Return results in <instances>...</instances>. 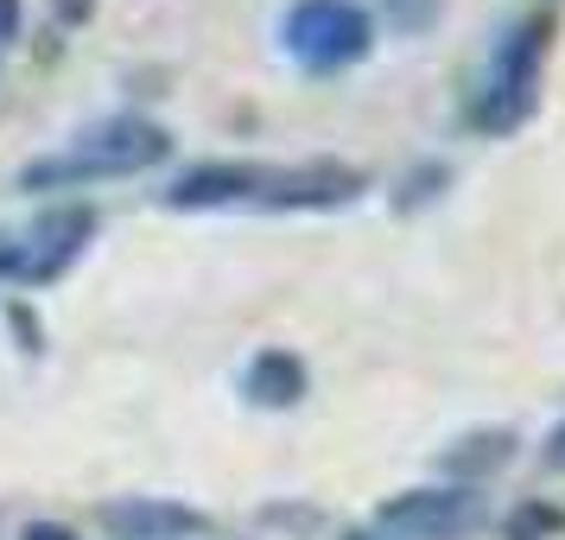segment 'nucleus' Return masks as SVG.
<instances>
[{"label":"nucleus","mask_w":565,"mask_h":540,"mask_svg":"<svg viewBox=\"0 0 565 540\" xmlns=\"http://www.w3.org/2000/svg\"><path fill=\"white\" fill-rule=\"evenodd\" d=\"M172 153V134L147 115H108L77 140H64L57 153H39L20 166V191H57V184H89V179H134Z\"/></svg>","instance_id":"obj_1"},{"label":"nucleus","mask_w":565,"mask_h":540,"mask_svg":"<svg viewBox=\"0 0 565 540\" xmlns=\"http://www.w3.org/2000/svg\"><path fill=\"white\" fill-rule=\"evenodd\" d=\"M553 32H559L553 7H534V13L495 45L489 77H483V89H477V108H470V121H477L483 134H514L540 108V77H546Z\"/></svg>","instance_id":"obj_2"},{"label":"nucleus","mask_w":565,"mask_h":540,"mask_svg":"<svg viewBox=\"0 0 565 540\" xmlns=\"http://www.w3.org/2000/svg\"><path fill=\"white\" fill-rule=\"evenodd\" d=\"M280 45L299 71L331 77V71H350V64L369 57L375 20H369L362 0H292L280 20Z\"/></svg>","instance_id":"obj_3"},{"label":"nucleus","mask_w":565,"mask_h":540,"mask_svg":"<svg viewBox=\"0 0 565 540\" xmlns=\"http://www.w3.org/2000/svg\"><path fill=\"white\" fill-rule=\"evenodd\" d=\"M375 528L387 540H470L489 528V502L470 484L401 489V496H382Z\"/></svg>","instance_id":"obj_4"},{"label":"nucleus","mask_w":565,"mask_h":540,"mask_svg":"<svg viewBox=\"0 0 565 540\" xmlns=\"http://www.w3.org/2000/svg\"><path fill=\"white\" fill-rule=\"evenodd\" d=\"M362 191H369V172H362V166L306 159V166H274L260 204L267 210H343V204H356Z\"/></svg>","instance_id":"obj_5"},{"label":"nucleus","mask_w":565,"mask_h":540,"mask_svg":"<svg viewBox=\"0 0 565 540\" xmlns=\"http://www.w3.org/2000/svg\"><path fill=\"white\" fill-rule=\"evenodd\" d=\"M267 172H274V166H260V159H210V166H191V172H179V179L166 184L159 198H166V210L260 204V191H267Z\"/></svg>","instance_id":"obj_6"},{"label":"nucleus","mask_w":565,"mask_h":540,"mask_svg":"<svg viewBox=\"0 0 565 540\" xmlns=\"http://www.w3.org/2000/svg\"><path fill=\"white\" fill-rule=\"evenodd\" d=\"M89 242H96V210H89V204L45 210V216H39V230H32V242H20V248H26V255H20V280H26V286L57 280V274L89 248Z\"/></svg>","instance_id":"obj_7"},{"label":"nucleus","mask_w":565,"mask_h":540,"mask_svg":"<svg viewBox=\"0 0 565 540\" xmlns=\"http://www.w3.org/2000/svg\"><path fill=\"white\" fill-rule=\"evenodd\" d=\"M96 521L121 540H198L204 534V515L172 502V496H115V502L96 509Z\"/></svg>","instance_id":"obj_8"},{"label":"nucleus","mask_w":565,"mask_h":540,"mask_svg":"<svg viewBox=\"0 0 565 540\" xmlns=\"http://www.w3.org/2000/svg\"><path fill=\"white\" fill-rule=\"evenodd\" d=\"M242 388H248V401L255 407H299L311 394V369L299 350H255V362H248V375H242Z\"/></svg>","instance_id":"obj_9"},{"label":"nucleus","mask_w":565,"mask_h":540,"mask_svg":"<svg viewBox=\"0 0 565 540\" xmlns=\"http://www.w3.org/2000/svg\"><path fill=\"white\" fill-rule=\"evenodd\" d=\"M509 458H514V433L509 426H477V433L451 438V445L438 452V470H445L451 484H483V477H495Z\"/></svg>","instance_id":"obj_10"},{"label":"nucleus","mask_w":565,"mask_h":540,"mask_svg":"<svg viewBox=\"0 0 565 540\" xmlns=\"http://www.w3.org/2000/svg\"><path fill=\"white\" fill-rule=\"evenodd\" d=\"M565 528V515L553 509V502H521V509L502 521V534L509 540H553Z\"/></svg>","instance_id":"obj_11"},{"label":"nucleus","mask_w":565,"mask_h":540,"mask_svg":"<svg viewBox=\"0 0 565 540\" xmlns=\"http://www.w3.org/2000/svg\"><path fill=\"white\" fill-rule=\"evenodd\" d=\"M382 13L401 32H433V20L445 13V0H382Z\"/></svg>","instance_id":"obj_12"},{"label":"nucleus","mask_w":565,"mask_h":540,"mask_svg":"<svg viewBox=\"0 0 565 540\" xmlns=\"http://www.w3.org/2000/svg\"><path fill=\"white\" fill-rule=\"evenodd\" d=\"M438 184H451V166H419V172H413V179L401 184V191H394V204H401V210L426 204V198H433Z\"/></svg>","instance_id":"obj_13"},{"label":"nucleus","mask_w":565,"mask_h":540,"mask_svg":"<svg viewBox=\"0 0 565 540\" xmlns=\"http://www.w3.org/2000/svg\"><path fill=\"white\" fill-rule=\"evenodd\" d=\"M7 318H13V331H20V350H32V357H39V350H45V331H39V318H32L26 306H13Z\"/></svg>","instance_id":"obj_14"},{"label":"nucleus","mask_w":565,"mask_h":540,"mask_svg":"<svg viewBox=\"0 0 565 540\" xmlns=\"http://www.w3.org/2000/svg\"><path fill=\"white\" fill-rule=\"evenodd\" d=\"M20 540H83V534H77V528H64V521H26Z\"/></svg>","instance_id":"obj_15"},{"label":"nucleus","mask_w":565,"mask_h":540,"mask_svg":"<svg viewBox=\"0 0 565 540\" xmlns=\"http://www.w3.org/2000/svg\"><path fill=\"white\" fill-rule=\"evenodd\" d=\"M20 39V0H0V45Z\"/></svg>","instance_id":"obj_16"},{"label":"nucleus","mask_w":565,"mask_h":540,"mask_svg":"<svg viewBox=\"0 0 565 540\" xmlns=\"http://www.w3.org/2000/svg\"><path fill=\"white\" fill-rule=\"evenodd\" d=\"M546 464H553V470H565V426L546 438Z\"/></svg>","instance_id":"obj_17"},{"label":"nucleus","mask_w":565,"mask_h":540,"mask_svg":"<svg viewBox=\"0 0 565 540\" xmlns=\"http://www.w3.org/2000/svg\"><path fill=\"white\" fill-rule=\"evenodd\" d=\"M57 13H64V20H83V13H89V0H57Z\"/></svg>","instance_id":"obj_18"},{"label":"nucleus","mask_w":565,"mask_h":540,"mask_svg":"<svg viewBox=\"0 0 565 540\" xmlns=\"http://www.w3.org/2000/svg\"><path fill=\"white\" fill-rule=\"evenodd\" d=\"M350 540H387V534H350Z\"/></svg>","instance_id":"obj_19"}]
</instances>
